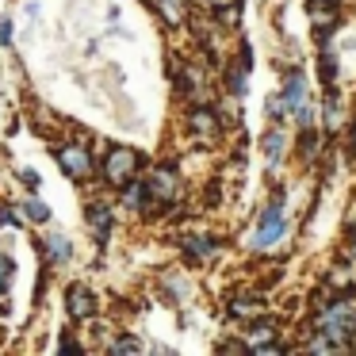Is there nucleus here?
Returning a JSON list of instances; mask_svg holds the SVG:
<instances>
[{"mask_svg": "<svg viewBox=\"0 0 356 356\" xmlns=\"http://www.w3.org/2000/svg\"><path fill=\"white\" fill-rule=\"evenodd\" d=\"M314 330L337 341L341 353H348V348H353V337H356V307L348 302V295H337V299H325L322 302Z\"/></svg>", "mask_w": 356, "mask_h": 356, "instance_id": "1", "label": "nucleus"}, {"mask_svg": "<svg viewBox=\"0 0 356 356\" xmlns=\"http://www.w3.org/2000/svg\"><path fill=\"white\" fill-rule=\"evenodd\" d=\"M138 165H142V157L131 146H111L104 154V180L111 188H127L134 180V172H138Z\"/></svg>", "mask_w": 356, "mask_h": 356, "instance_id": "2", "label": "nucleus"}, {"mask_svg": "<svg viewBox=\"0 0 356 356\" xmlns=\"http://www.w3.org/2000/svg\"><path fill=\"white\" fill-rule=\"evenodd\" d=\"M284 230H287L284 203H280V200H272L268 207L261 211V218H257V226H253V238H249V245H253V249H268V245H276V241L284 238Z\"/></svg>", "mask_w": 356, "mask_h": 356, "instance_id": "3", "label": "nucleus"}, {"mask_svg": "<svg viewBox=\"0 0 356 356\" xmlns=\"http://www.w3.org/2000/svg\"><path fill=\"white\" fill-rule=\"evenodd\" d=\"M58 165H62L65 177L73 180H88L92 177V157H88L85 146H62L58 149Z\"/></svg>", "mask_w": 356, "mask_h": 356, "instance_id": "4", "label": "nucleus"}, {"mask_svg": "<svg viewBox=\"0 0 356 356\" xmlns=\"http://www.w3.org/2000/svg\"><path fill=\"white\" fill-rule=\"evenodd\" d=\"M146 184H149V200L165 203V200L177 195V172H172V169H157L154 177H146Z\"/></svg>", "mask_w": 356, "mask_h": 356, "instance_id": "5", "label": "nucleus"}, {"mask_svg": "<svg viewBox=\"0 0 356 356\" xmlns=\"http://www.w3.org/2000/svg\"><path fill=\"white\" fill-rule=\"evenodd\" d=\"M65 307H70L73 318H92L96 314V299L85 287H70V291H65Z\"/></svg>", "mask_w": 356, "mask_h": 356, "instance_id": "6", "label": "nucleus"}, {"mask_svg": "<svg viewBox=\"0 0 356 356\" xmlns=\"http://www.w3.org/2000/svg\"><path fill=\"white\" fill-rule=\"evenodd\" d=\"M284 100H287V108H291V111L302 108V100H307V77H302V70H291V73H287V81H284Z\"/></svg>", "mask_w": 356, "mask_h": 356, "instance_id": "7", "label": "nucleus"}, {"mask_svg": "<svg viewBox=\"0 0 356 356\" xmlns=\"http://www.w3.org/2000/svg\"><path fill=\"white\" fill-rule=\"evenodd\" d=\"M88 226H92V234L104 241V234H108V226H111V203H104V200L88 203Z\"/></svg>", "mask_w": 356, "mask_h": 356, "instance_id": "8", "label": "nucleus"}, {"mask_svg": "<svg viewBox=\"0 0 356 356\" xmlns=\"http://www.w3.org/2000/svg\"><path fill=\"white\" fill-rule=\"evenodd\" d=\"M188 123H192V131L200 134V138H207V142L218 134V119H215V111H207V108H195Z\"/></svg>", "mask_w": 356, "mask_h": 356, "instance_id": "9", "label": "nucleus"}, {"mask_svg": "<svg viewBox=\"0 0 356 356\" xmlns=\"http://www.w3.org/2000/svg\"><path fill=\"white\" fill-rule=\"evenodd\" d=\"M272 337H276V322H268V318L249 325V348H253V353L261 345H272Z\"/></svg>", "mask_w": 356, "mask_h": 356, "instance_id": "10", "label": "nucleus"}, {"mask_svg": "<svg viewBox=\"0 0 356 356\" xmlns=\"http://www.w3.org/2000/svg\"><path fill=\"white\" fill-rule=\"evenodd\" d=\"M47 253H50V261H70V257H73V241L65 238V234H50V238H47Z\"/></svg>", "mask_w": 356, "mask_h": 356, "instance_id": "11", "label": "nucleus"}, {"mask_svg": "<svg viewBox=\"0 0 356 356\" xmlns=\"http://www.w3.org/2000/svg\"><path fill=\"white\" fill-rule=\"evenodd\" d=\"M284 146H287V142H284V131H268V134H264V157H268L272 165L284 157Z\"/></svg>", "mask_w": 356, "mask_h": 356, "instance_id": "12", "label": "nucleus"}, {"mask_svg": "<svg viewBox=\"0 0 356 356\" xmlns=\"http://www.w3.org/2000/svg\"><path fill=\"white\" fill-rule=\"evenodd\" d=\"M24 215L31 218V222H50V207L42 200H24Z\"/></svg>", "mask_w": 356, "mask_h": 356, "instance_id": "13", "label": "nucleus"}, {"mask_svg": "<svg viewBox=\"0 0 356 356\" xmlns=\"http://www.w3.org/2000/svg\"><path fill=\"white\" fill-rule=\"evenodd\" d=\"M157 4H161L169 24H180V19H184V0H157Z\"/></svg>", "mask_w": 356, "mask_h": 356, "instance_id": "14", "label": "nucleus"}, {"mask_svg": "<svg viewBox=\"0 0 356 356\" xmlns=\"http://www.w3.org/2000/svg\"><path fill=\"white\" fill-rule=\"evenodd\" d=\"M12 268H16V264H12V257H8V253H0V291L12 284Z\"/></svg>", "mask_w": 356, "mask_h": 356, "instance_id": "15", "label": "nucleus"}, {"mask_svg": "<svg viewBox=\"0 0 356 356\" xmlns=\"http://www.w3.org/2000/svg\"><path fill=\"white\" fill-rule=\"evenodd\" d=\"M188 249H192L195 257H211V253H215V241H211V238H200V241H188Z\"/></svg>", "mask_w": 356, "mask_h": 356, "instance_id": "16", "label": "nucleus"}, {"mask_svg": "<svg viewBox=\"0 0 356 356\" xmlns=\"http://www.w3.org/2000/svg\"><path fill=\"white\" fill-rule=\"evenodd\" d=\"M138 337H123V341H115V345H111V353H138Z\"/></svg>", "mask_w": 356, "mask_h": 356, "instance_id": "17", "label": "nucleus"}, {"mask_svg": "<svg viewBox=\"0 0 356 356\" xmlns=\"http://www.w3.org/2000/svg\"><path fill=\"white\" fill-rule=\"evenodd\" d=\"M19 180H24V184L31 188V192L39 188V172H35V169H24V172H19Z\"/></svg>", "mask_w": 356, "mask_h": 356, "instance_id": "18", "label": "nucleus"}, {"mask_svg": "<svg viewBox=\"0 0 356 356\" xmlns=\"http://www.w3.org/2000/svg\"><path fill=\"white\" fill-rule=\"evenodd\" d=\"M12 19H4V24H0V42H4V47H12Z\"/></svg>", "mask_w": 356, "mask_h": 356, "instance_id": "19", "label": "nucleus"}, {"mask_svg": "<svg viewBox=\"0 0 356 356\" xmlns=\"http://www.w3.org/2000/svg\"><path fill=\"white\" fill-rule=\"evenodd\" d=\"M211 8H226V4H238V0H207Z\"/></svg>", "mask_w": 356, "mask_h": 356, "instance_id": "20", "label": "nucleus"}, {"mask_svg": "<svg viewBox=\"0 0 356 356\" xmlns=\"http://www.w3.org/2000/svg\"><path fill=\"white\" fill-rule=\"evenodd\" d=\"M353 146H356V119H353Z\"/></svg>", "mask_w": 356, "mask_h": 356, "instance_id": "21", "label": "nucleus"}]
</instances>
